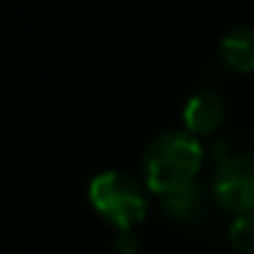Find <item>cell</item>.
<instances>
[{"label":"cell","instance_id":"6da1fadb","mask_svg":"<svg viewBox=\"0 0 254 254\" xmlns=\"http://www.w3.org/2000/svg\"><path fill=\"white\" fill-rule=\"evenodd\" d=\"M205 151L200 141L188 131L158 133L141 156L143 183L158 195H170L197 180Z\"/></svg>","mask_w":254,"mask_h":254},{"label":"cell","instance_id":"7a4b0ae2","mask_svg":"<svg viewBox=\"0 0 254 254\" xmlns=\"http://www.w3.org/2000/svg\"><path fill=\"white\" fill-rule=\"evenodd\" d=\"M89 200L116 230H136L148 212V195L143 185L124 170L99 173L89 185Z\"/></svg>","mask_w":254,"mask_h":254},{"label":"cell","instance_id":"3957f363","mask_svg":"<svg viewBox=\"0 0 254 254\" xmlns=\"http://www.w3.org/2000/svg\"><path fill=\"white\" fill-rule=\"evenodd\" d=\"M215 202L235 215L254 212V153H232L212 178Z\"/></svg>","mask_w":254,"mask_h":254},{"label":"cell","instance_id":"277c9868","mask_svg":"<svg viewBox=\"0 0 254 254\" xmlns=\"http://www.w3.org/2000/svg\"><path fill=\"white\" fill-rule=\"evenodd\" d=\"M212 190H207L200 180L163 195V210L170 220L188 225V227H200L210 220V207H212Z\"/></svg>","mask_w":254,"mask_h":254},{"label":"cell","instance_id":"5b68a950","mask_svg":"<svg viewBox=\"0 0 254 254\" xmlns=\"http://www.w3.org/2000/svg\"><path fill=\"white\" fill-rule=\"evenodd\" d=\"M225 121V99L212 89L195 91L185 109H183V124L185 131L197 136H212Z\"/></svg>","mask_w":254,"mask_h":254},{"label":"cell","instance_id":"8992f818","mask_svg":"<svg viewBox=\"0 0 254 254\" xmlns=\"http://www.w3.org/2000/svg\"><path fill=\"white\" fill-rule=\"evenodd\" d=\"M220 57L235 72H254V25H237L220 40Z\"/></svg>","mask_w":254,"mask_h":254},{"label":"cell","instance_id":"52a82bcc","mask_svg":"<svg viewBox=\"0 0 254 254\" xmlns=\"http://www.w3.org/2000/svg\"><path fill=\"white\" fill-rule=\"evenodd\" d=\"M230 242L240 254H254V212L237 215L230 225Z\"/></svg>","mask_w":254,"mask_h":254},{"label":"cell","instance_id":"ba28073f","mask_svg":"<svg viewBox=\"0 0 254 254\" xmlns=\"http://www.w3.org/2000/svg\"><path fill=\"white\" fill-rule=\"evenodd\" d=\"M143 240L138 237L136 230H116L114 237V252L116 254H141Z\"/></svg>","mask_w":254,"mask_h":254}]
</instances>
